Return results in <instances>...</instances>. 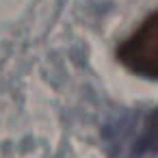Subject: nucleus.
I'll list each match as a JSON object with an SVG mask.
<instances>
[{
  "instance_id": "f257e3e1",
  "label": "nucleus",
  "mask_w": 158,
  "mask_h": 158,
  "mask_svg": "<svg viewBox=\"0 0 158 158\" xmlns=\"http://www.w3.org/2000/svg\"><path fill=\"white\" fill-rule=\"evenodd\" d=\"M110 158H143L158 154V108L130 113L104 130Z\"/></svg>"
},
{
  "instance_id": "f03ea898",
  "label": "nucleus",
  "mask_w": 158,
  "mask_h": 158,
  "mask_svg": "<svg viewBox=\"0 0 158 158\" xmlns=\"http://www.w3.org/2000/svg\"><path fill=\"white\" fill-rule=\"evenodd\" d=\"M117 61L134 76L158 80V11H152L115 50Z\"/></svg>"
}]
</instances>
